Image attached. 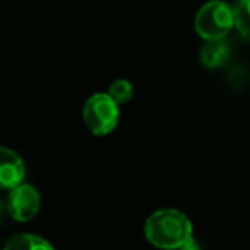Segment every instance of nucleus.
Here are the masks:
<instances>
[{
    "mask_svg": "<svg viewBox=\"0 0 250 250\" xmlns=\"http://www.w3.org/2000/svg\"><path fill=\"white\" fill-rule=\"evenodd\" d=\"M229 57V48L223 40H211L201 48V62L208 69H218L225 65Z\"/></svg>",
    "mask_w": 250,
    "mask_h": 250,
    "instance_id": "6",
    "label": "nucleus"
},
{
    "mask_svg": "<svg viewBox=\"0 0 250 250\" xmlns=\"http://www.w3.org/2000/svg\"><path fill=\"white\" fill-rule=\"evenodd\" d=\"M26 167L16 151L0 146V188H14L22 184Z\"/></svg>",
    "mask_w": 250,
    "mask_h": 250,
    "instance_id": "5",
    "label": "nucleus"
},
{
    "mask_svg": "<svg viewBox=\"0 0 250 250\" xmlns=\"http://www.w3.org/2000/svg\"><path fill=\"white\" fill-rule=\"evenodd\" d=\"M108 94H110V96L113 98L118 104H124L132 98L134 87H132V84H130V81L117 79L110 84V87H108Z\"/></svg>",
    "mask_w": 250,
    "mask_h": 250,
    "instance_id": "9",
    "label": "nucleus"
},
{
    "mask_svg": "<svg viewBox=\"0 0 250 250\" xmlns=\"http://www.w3.org/2000/svg\"><path fill=\"white\" fill-rule=\"evenodd\" d=\"M42 197L40 192L29 184H19L11 188L9 194V212L19 223H26L33 219L40 212Z\"/></svg>",
    "mask_w": 250,
    "mask_h": 250,
    "instance_id": "4",
    "label": "nucleus"
},
{
    "mask_svg": "<svg viewBox=\"0 0 250 250\" xmlns=\"http://www.w3.org/2000/svg\"><path fill=\"white\" fill-rule=\"evenodd\" d=\"M118 103L108 93H96L87 98L83 110L86 127L96 136H106L118 124Z\"/></svg>",
    "mask_w": 250,
    "mask_h": 250,
    "instance_id": "3",
    "label": "nucleus"
},
{
    "mask_svg": "<svg viewBox=\"0 0 250 250\" xmlns=\"http://www.w3.org/2000/svg\"><path fill=\"white\" fill-rule=\"evenodd\" d=\"M233 18L235 28L243 38L250 40V0H238L233 5Z\"/></svg>",
    "mask_w": 250,
    "mask_h": 250,
    "instance_id": "8",
    "label": "nucleus"
},
{
    "mask_svg": "<svg viewBox=\"0 0 250 250\" xmlns=\"http://www.w3.org/2000/svg\"><path fill=\"white\" fill-rule=\"evenodd\" d=\"M178 250H201V249H199V245L194 242V238H192L190 242H187L184 247H180V249H178Z\"/></svg>",
    "mask_w": 250,
    "mask_h": 250,
    "instance_id": "10",
    "label": "nucleus"
},
{
    "mask_svg": "<svg viewBox=\"0 0 250 250\" xmlns=\"http://www.w3.org/2000/svg\"><path fill=\"white\" fill-rule=\"evenodd\" d=\"M4 250H55L50 242L31 233H18L7 240Z\"/></svg>",
    "mask_w": 250,
    "mask_h": 250,
    "instance_id": "7",
    "label": "nucleus"
},
{
    "mask_svg": "<svg viewBox=\"0 0 250 250\" xmlns=\"http://www.w3.org/2000/svg\"><path fill=\"white\" fill-rule=\"evenodd\" d=\"M192 223L177 209H160L147 218L144 235L156 249L178 250L192 240Z\"/></svg>",
    "mask_w": 250,
    "mask_h": 250,
    "instance_id": "1",
    "label": "nucleus"
},
{
    "mask_svg": "<svg viewBox=\"0 0 250 250\" xmlns=\"http://www.w3.org/2000/svg\"><path fill=\"white\" fill-rule=\"evenodd\" d=\"M195 31L206 42L223 40L235 26L233 7L223 0L206 2L195 14Z\"/></svg>",
    "mask_w": 250,
    "mask_h": 250,
    "instance_id": "2",
    "label": "nucleus"
}]
</instances>
